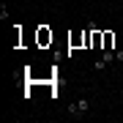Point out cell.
I'll return each instance as SVG.
<instances>
[{
    "instance_id": "cell-1",
    "label": "cell",
    "mask_w": 123,
    "mask_h": 123,
    "mask_svg": "<svg viewBox=\"0 0 123 123\" xmlns=\"http://www.w3.org/2000/svg\"><path fill=\"white\" fill-rule=\"evenodd\" d=\"M88 112H90V98H88V96H82V98H77V101H71V104H68V115H71L74 120L85 118Z\"/></svg>"
},
{
    "instance_id": "cell-7",
    "label": "cell",
    "mask_w": 123,
    "mask_h": 123,
    "mask_svg": "<svg viewBox=\"0 0 123 123\" xmlns=\"http://www.w3.org/2000/svg\"><path fill=\"white\" fill-rule=\"evenodd\" d=\"M120 6H123V0H120Z\"/></svg>"
},
{
    "instance_id": "cell-2",
    "label": "cell",
    "mask_w": 123,
    "mask_h": 123,
    "mask_svg": "<svg viewBox=\"0 0 123 123\" xmlns=\"http://www.w3.org/2000/svg\"><path fill=\"white\" fill-rule=\"evenodd\" d=\"M101 57H104V60H107V66H110V63L115 60V52H112V49H104V55H101Z\"/></svg>"
},
{
    "instance_id": "cell-5",
    "label": "cell",
    "mask_w": 123,
    "mask_h": 123,
    "mask_svg": "<svg viewBox=\"0 0 123 123\" xmlns=\"http://www.w3.org/2000/svg\"><path fill=\"white\" fill-rule=\"evenodd\" d=\"M8 17H11V14H8V8H6V3H3V6H0V19H8Z\"/></svg>"
},
{
    "instance_id": "cell-3",
    "label": "cell",
    "mask_w": 123,
    "mask_h": 123,
    "mask_svg": "<svg viewBox=\"0 0 123 123\" xmlns=\"http://www.w3.org/2000/svg\"><path fill=\"white\" fill-rule=\"evenodd\" d=\"M93 68H96V71H104V68H107V60H104V57H98V60L93 63Z\"/></svg>"
},
{
    "instance_id": "cell-6",
    "label": "cell",
    "mask_w": 123,
    "mask_h": 123,
    "mask_svg": "<svg viewBox=\"0 0 123 123\" xmlns=\"http://www.w3.org/2000/svg\"><path fill=\"white\" fill-rule=\"evenodd\" d=\"M115 60H120V63H123V49H115Z\"/></svg>"
},
{
    "instance_id": "cell-4",
    "label": "cell",
    "mask_w": 123,
    "mask_h": 123,
    "mask_svg": "<svg viewBox=\"0 0 123 123\" xmlns=\"http://www.w3.org/2000/svg\"><path fill=\"white\" fill-rule=\"evenodd\" d=\"M112 41H115V36H112V33H104V49H110Z\"/></svg>"
}]
</instances>
